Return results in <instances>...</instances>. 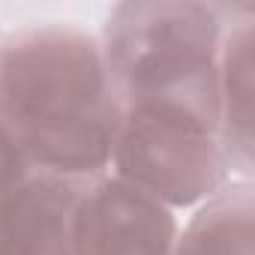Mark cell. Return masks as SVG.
Masks as SVG:
<instances>
[{
	"instance_id": "obj_5",
	"label": "cell",
	"mask_w": 255,
	"mask_h": 255,
	"mask_svg": "<svg viewBox=\"0 0 255 255\" xmlns=\"http://www.w3.org/2000/svg\"><path fill=\"white\" fill-rule=\"evenodd\" d=\"M87 180L30 168L0 201V255H72Z\"/></svg>"
},
{
	"instance_id": "obj_8",
	"label": "cell",
	"mask_w": 255,
	"mask_h": 255,
	"mask_svg": "<svg viewBox=\"0 0 255 255\" xmlns=\"http://www.w3.org/2000/svg\"><path fill=\"white\" fill-rule=\"evenodd\" d=\"M30 171L21 147L15 144V138L9 135V129L3 123H0V201H3V195Z\"/></svg>"
},
{
	"instance_id": "obj_2",
	"label": "cell",
	"mask_w": 255,
	"mask_h": 255,
	"mask_svg": "<svg viewBox=\"0 0 255 255\" xmlns=\"http://www.w3.org/2000/svg\"><path fill=\"white\" fill-rule=\"evenodd\" d=\"M234 9L189 0L117 3L99 48L120 102L183 105L219 123L216 66Z\"/></svg>"
},
{
	"instance_id": "obj_3",
	"label": "cell",
	"mask_w": 255,
	"mask_h": 255,
	"mask_svg": "<svg viewBox=\"0 0 255 255\" xmlns=\"http://www.w3.org/2000/svg\"><path fill=\"white\" fill-rule=\"evenodd\" d=\"M111 168L168 210L198 207L234 180L219 123L168 102L123 105Z\"/></svg>"
},
{
	"instance_id": "obj_4",
	"label": "cell",
	"mask_w": 255,
	"mask_h": 255,
	"mask_svg": "<svg viewBox=\"0 0 255 255\" xmlns=\"http://www.w3.org/2000/svg\"><path fill=\"white\" fill-rule=\"evenodd\" d=\"M177 231L174 210L105 171L75 207L72 255H171Z\"/></svg>"
},
{
	"instance_id": "obj_1",
	"label": "cell",
	"mask_w": 255,
	"mask_h": 255,
	"mask_svg": "<svg viewBox=\"0 0 255 255\" xmlns=\"http://www.w3.org/2000/svg\"><path fill=\"white\" fill-rule=\"evenodd\" d=\"M120 117L96 36L45 21L0 42V123L30 168L81 180L105 174Z\"/></svg>"
},
{
	"instance_id": "obj_6",
	"label": "cell",
	"mask_w": 255,
	"mask_h": 255,
	"mask_svg": "<svg viewBox=\"0 0 255 255\" xmlns=\"http://www.w3.org/2000/svg\"><path fill=\"white\" fill-rule=\"evenodd\" d=\"M219 135L231 168L249 180L252 171V6H237L219 48L216 66Z\"/></svg>"
},
{
	"instance_id": "obj_7",
	"label": "cell",
	"mask_w": 255,
	"mask_h": 255,
	"mask_svg": "<svg viewBox=\"0 0 255 255\" xmlns=\"http://www.w3.org/2000/svg\"><path fill=\"white\" fill-rule=\"evenodd\" d=\"M255 195L246 177L225 183L177 231L171 255H255Z\"/></svg>"
}]
</instances>
